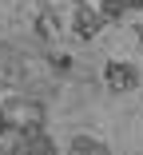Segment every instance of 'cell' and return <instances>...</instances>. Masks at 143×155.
Returning <instances> with one entry per match:
<instances>
[{
  "instance_id": "obj_3",
  "label": "cell",
  "mask_w": 143,
  "mask_h": 155,
  "mask_svg": "<svg viewBox=\"0 0 143 155\" xmlns=\"http://www.w3.org/2000/svg\"><path fill=\"white\" fill-rule=\"evenodd\" d=\"M96 8L103 12L107 24H119V20H127V12H135L131 0H96Z\"/></svg>"
},
{
  "instance_id": "obj_2",
  "label": "cell",
  "mask_w": 143,
  "mask_h": 155,
  "mask_svg": "<svg viewBox=\"0 0 143 155\" xmlns=\"http://www.w3.org/2000/svg\"><path fill=\"white\" fill-rule=\"evenodd\" d=\"M103 84L111 91H135L139 87V68L127 60H107L103 64Z\"/></svg>"
},
{
  "instance_id": "obj_5",
  "label": "cell",
  "mask_w": 143,
  "mask_h": 155,
  "mask_svg": "<svg viewBox=\"0 0 143 155\" xmlns=\"http://www.w3.org/2000/svg\"><path fill=\"white\" fill-rule=\"evenodd\" d=\"M8 127V115H4V104H0V131Z\"/></svg>"
},
{
  "instance_id": "obj_4",
  "label": "cell",
  "mask_w": 143,
  "mask_h": 155,
  "mask_svg": "<svg viewBox=\"0 0 143 155\" xmlns=\"http://www.w3.org/2000/svg\"><path fill=\"white\" fill-rule=\"evenodd\" d=\"M68 151H107V139L80 131V135H72V139H68Z\"/></svg>"
},
{
  "instance_id": "obj_1",
  "label": "cell",
  "mask_w": 143,
  "mask_h": 155,
  "mask_svg": "<svg viewBox=\"0 0 143 155\" xmlns=\"http://www.w3.org/2000/svg\"><path fill=\"white\" fill-rule=\"evenodd\" d=\"M103 12L96 8V0H76V4H68V32L76 40H96L103 32Z\"/></svg>"
}]
</instances>
